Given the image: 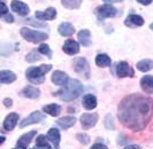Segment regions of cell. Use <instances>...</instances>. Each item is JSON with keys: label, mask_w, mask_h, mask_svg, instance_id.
I'll list each match as a JSON object with an SVG mask.
<instances>
[{"label": "cell", "mask_w": 153, "mask_h": 149, "mask_svg": "<svg viewBox=\"0 0 153 149\" xmlns=\"http://www.w3.org/2000/svg\"><path fill=\"white\" fill-rule=\"evenodd\" d=\"M153 115V99L143 94H130L119 105L117 116L123 125L131 131L144 130Z\"/></svg>", "instance_id": "obj_1"}, {"label": "cell", "mask_w": 153, "mask_h": 149, "mask_svg": "<svg viewBox=\"0 0 153 149\" xmlns=\"http://www.w3.org/2000/svg\"><path fill=\"white\" fill-rule=\"evenodd\" d=\"M83 85L77 79H69V82L63 86V89H59L54 95L59 97L63 101H73L81 95L83 92Z\"/></svg>", "instance_id": "obj_2"}, {"label": "cell", "mask_w": 153, "mask_h": 149, "mask_svg": "<svg viewBox=\"0 0 153 149\" xmlns=\"http://www.w3.org/2000/svg\"><path fill=\"white\" fill-rule=\"evenodd\" d=\"M52 69L51 64H43V66H39V67H30L27 72L25 76L28 78V80L32 84H43L45 82V74L48 72L50 70Z\"/></svg>", "instance_id": "obj_3"}, {"label": "cell", "mask_w": 153, "mask_h": 149, "mask_svg": "<svg viewBox=\"0 0 153 149\" xmlns=\"http://www.w3.org/2000/svg\"><path fill=\"white\" fill-rule=\"evenodd\" d=\"M21 37L27 40V41H30V43H33V44H38V43H42V41H45L47 40V33H44V32H40V31H36V30H31L29 28H22L21 31Z\"/></svg>", "instance_id": "obj_4"}, {"label": "cell", "mask_w": 153, "mask_h": 149, "mask_svg": "<svg viewBox=\"0 0 153 149\" xmlns=\"http://www.w3.org/2000/svg\"><path fill=\"white\" fill-rule=\"evenodd\" d=\"M73 67H74V70L76 71L77 74L83 76L84 78L90 77V67H89L88 61L84 58H77V59L74 60Z\"/></svg>", "instance_id": "obj_5"}, {"label": "cell", "mask_w": 153, "mask_h": 149, "mask_svg": "<svg viewBox=\"0 0 153 149\" xmlns=\"http://www.w3.org/2000/svg\"><path fill=\"white\" fill-rule=\"evenodd\" d=\"M98 122V114L93 112V114H83L81 116V124L83 128L89 130L92 126H94Z\"/></svg>", "instance_id": "obj_6"}, {"label": "cell", "mask_w": 153, "mask_h": 149, "mask_svg": "<svg viewBox=\"0 0 153 149\" xmlns=\"http://www.w3.org/2000/svg\"><path fill=\"white\" fill-rule=\"evenodd\" d=\"M116 74H117V77H120V78L134 77V70H132V68H131L126 61H121V62L117 63Z\"/></svg>", "instance_id": "obj_7"}, {"label": "cell", "mask_w": 153, "mask_h": 149, "mask_svg": "<svg viewBox=\"0 0 153 149\" xmlns=\"http://www.w3.org/2000/svg\"><path fill=\"white\" fill-rule=\"evenodd\" d=\"M42 119H44V115L40 111H33L30 114L28 117L22 119V122L20 123V127H25L31 124H37L39 122H42Z\"/></svg>", "instance_id": "obj_8"}, {"label": "cell", "mask_w": 153, "mask_h": 149, "mask_svg": "<svg viewBox=\"0 0 153 149\" xmlns=\"http://www.w3.org/2000/svg\"><path fill=\"white\" fill-rule=\"evenodd\" d=\"M37 134V131H30L28 133H24L23 135H21V138L17 140L16 142V147L17 148H28L29 143L32 141V139L35 138V135Z\"/></svg>", "instance_id": "obj_9"}, {"label": "cell", "mask_w": 153, "mask_h": 149, "mask_svg": "<svg viewBox=\"0 0 153 149\" xmlns=\"http://www.w3.org/2000/svg\"><path fill=\"white\" fill-rule=\"evenodd\" d=\"M10 8L13 9V12H15L16 14L21 15V16H25L30 12L28 5H25L24 2L19 1V0H13L12 4H10Z\"/></svg>", "instance_id": "obj_10"}, {"label": "cell", "mask_w": 153, "mask_h": 149, "mask_svg": "<svg viewBox=\"0 0 153 149\" xmlns=\"http://www.w3.org/2000/svg\"><path fill=\"white\" fill-rule=\"evenodd\" d=\"M97 13L100 17H104V18L113 17L116 15V8L113 7L111 4H106V5H102L97 8Z\"/></svg>", "instance_id": "obj_11"}, {"label": "cell", "mask_w": 153, "mask_h": 149, "mask_svg": "<svg viewBox=\"0 0 153 149\" xmlns=\"http://www.w3.org/2000/svg\"><path fill=\"white\" fill-rule=\"evenodd\" d=\"M52 82L58 86H65L69 82V77L67 76V74L62 72L60 70H55L52 74Z\"/></svg>", "instance_id": "obj_12"}, {"label": "cell", "mask_w": 153, "mask_h": 149, "mask_svg": "<svg viewBox=\"0 0 153 149\" xmlns=\"http://www.w3.org/2000/svg\"><path fill=\"white\" fill-rule=\"evenodd\" d=\"M62 49H63V52L67 53L68 55H75V54H77V53L79 52V45L75 40L69 39V40H67L63 44Z\"/></svg>", "instance_id": "obj_13"}, {"label": "cell", "mask_w": 153, "mask_h": 149, "mask_svg": "<svg viewBox=\"0 0 153 149\" xmlns=\"http://www.w3.org/2000/svg\"><path fill=\"white\" fill-rule=\"evenodd\" d=\"M17 122H19V115L15 114V112H12V114H9L7 117L5 118L2 126H4V128L6 131H12L16 126Z\"/></svg>", "instance_id": "obj_14"}, {"label": "cell", "mask_w": 153, "mask_h": 149, "mask_svg": "<svg viewBox=\"0 0 153 149\" xmlns=\"http://www.w3.org/2000/svg\"><path fill=\"white\" fill-rule=\"evenodd\" d=\"M124 24H126L127 27H129V28H137V27H140V25L144 24V20H143V17L139 16V15L131 14L126 18Z\"/></svg>", "instance_id": "obj_15"}, {"label": "cell", "mask_w": 153, "mask_h": 149, "mask_svg": "<svg viewBox=\"0 0 153 149\" xmlns=\"http://www.w3.org/2000/svg\"><path fill=\"white\" fill-rule=\"evenodd\" d=\"M56 16V9L53 7L47 8L45 12H36V17L39 20H46V21H52Z\"/></svg>", "instance_id": "obj_16"}, {"label": "cell", "mask_w": 153, "mask_h": 149, "mask_svg": "<svg viewBox=\"0 0 153 149\" xmlns=\"http://www.w3.org/2000/svg\"><path fill=\"white\" fill-rule=\"evenodd\" d=\"M22 97H28V99H37L40 95V91L33 86H25L20 93Z\"/></svg>", "instance_id": "obj_17"}, {"label": "cell", "mask_w": 153, "mask_h": 149, "mask_svg": "<svg viewBox=\"0 0 153 149\" xmlns=\"http://www.w3.org/2000/svg\"><path fill=\"white\" fill-rule=\"evenodd\" d=\"M140 87L147 93H153V76L146 74L140 79Z\"/></svg>", "instance_id": "obj_18"}, {"label": "cell", "mask_w": 153, "mask_h": 149, "mask_svg": "<svg viewBox=\"0 0 153 149\" xmlns=\"http://www.w3.org/2000/svg\"><path fill=\"white\" fill-rule=\"evenodd\" d=\"M77 37H78V41L83 45V46H85V47H88V46L91 45V33H90V31L88 29L81 30L78 32V36Z\"/></svg>", "instance_id": "obj_19"}, {"label": "cell", "mask_w": 153, "mask_h": 149, "mask_svg": "<svg viewBox=\"0 0 153 149\" xmlns=\"http://www.w3.org/2000/svg\"><path fill=\"white\" fill-rule=\"evenodd\" d=\"M58 31H59V33L61 36H71L75 32V28H74L73 24H70L69 22H62L59 25Z\"/></svg>", "instance_id": "obj_20"}, {"label": "cell", "mask_w": 153, "mask_h": 149, "mask_svg": "<svg viewBox=\"0 0 153 149\" xmlns=\"http://www.w3.org/2000/svg\"><path fill=\"white\" fill-rule=\"evenodd\" d=\"M16 80V74L9 70H2L0 72V82L1 84H10Z\"/></svg>", "instance_id": "obj_21"}, {"label": "cell", "mask_w": 153, "mask_h": 149, "mask_svg": "<svg viewBox=\"0 0 153 149\" xmlns=\"http://www.w3.org/2000/svg\"><path fill=\"white\" fill-rule=\"evenodd\" d=\"M47 138L53 143L55 148H59V146H60V132L58 128H51L47 133Z\"/></svg>", "instance_id": "obj_22"}, {"label": "cell", "mask_w": 153, "mask_h": 149, "mask_svg": "<svg viewBox=\"0 0 153 149\" xmlns=\"http://www.w3.org/2000/svg\"><path fill=\"white\" fill-rule=\"evenodd\" d=\"M83 107L88 110H92L97 107V97L92 94H86L84 97H83Z\"/></svg>", "instance_id": "obj_23"}, {"label": "cell", "mask_w": 153, "mask_h": 149, "mask_svg": "<svg viewBox=\"0 0 153 149\" xmlns=\"http://www.w3.org/2000/svg\"><path fill=\"white\" fill-rule=\"evenodd\" d=\"M76 123V118L75 117H71V116H67V117H63V118H60L56 120V124L60 127H62L63 130L66 128H69L73 125H75Z\"/></svg>", "instance_id": "obj_24"}, {"label": "cell", "mask_w": 153, "mask_h": 149, "mask_svg": "<svg viewBox=\"0 0 153 149\" xmlns=\"http://www.w3.org/2000/svg\"><path fill=\"white\" fill-rule=\"evenodd\" d=\"M43 110H44V112L51 115V116H53V117H58L60 115V112H61V107L59 104H55V103L47 104V105H45L43 108Z\"/></svg>", "instance_id": "obj_25"}, {"label": "cell", "mask_w": 153, "mask_h": 149, "mask_svg": "<svg viewBox=\"0 0 153 149\" xmlns=\"http://www.w3.org/2000/svg\"><path fill=\"white\" fill-rule=\"evenodd\" d=\"M96 64L100 68H106L112 64V61L107 54H99L96 58Z\"/></svg>", "instance_id": "obj_26"}, {"label": "cell", "mask_w": 153, "mask_h": 149, "mask_svg": "<svg viewBox=\"0 0 153 149\" xmlns=\"http://www.w3.org/2000/svg\"><path fill=\"white\" fill-rule=\"evenodd\" d=\"M136 67H137V69L139 71L147 72V71H150V70L153 69V61L150 59L142 60V61H139L137 64H136Z\"/></svg>", "instance_id": "obj_27"}, {"label": "cell", "mask_w": 153, "mask_h": 149, "mask_svg": "<svg viewBox=\"0 0 153 149\" xmlns=\"http://www.w3.org/2000/svg\"><path fill=\"white\" fill-rule=\"evenodd\" d=\"M82 1L83 0H61V4L67 9H77L81 7Z\"/></svg>", "instance_id": "obj_28"}, {"label": "cell", "mask_w": 153, "mask_h": 149, "mask_svg": "<svg viewBox=\"0 0 153 149\" xmlns=\"http://www.w3.org/2000/svg\"><path fill=\"white\" fill-rule=\"evenodd\" d=\"M36 148H46V149L52 148V147L50 146V143L47 142L46 136L44 134L38 135V138H37V140H36Z\"/></svg>", "instance_id": "obj_29"}, {"label": "cell", "mask_w": 153, "mask_h": 149, "mask_svg": "<svg viewBox=\"0 0 153 149\" xmlns=\"http://www.w3.org/2000/svg\"><path fill=\"white\" fill-rule=\"evenodd\" d=\"M38 52H37V49H32V51L25 56V61H28V62H30V63H33V62H37L39 60H42V56L38 54Z\"/></svg>", "instance_id": "obj_30"}, {"label": "cell", "mask_w": 153, "mask_h": 149, "mask_svg": "<svg viewBox=\"0 0 153 149\" xmlns=\"http://www.w3.org/2000/svg\"><path fill=\"white\" fill-rule=\"evenodd\" d=\"M39 53H42V54H44V55H47V58H52V51H51V48H50V46L46 44H42L39 46L38 48Z\"/></svg>", "instance_id": "obj_31"}, {"label": "cell", "mask_w": 153, "mask_h": 149, "mask_svg": "<svg viewBox=\"0 0 153 149\" xmlns=\"http://www.w3.org/2000/svg\"><path fill=\"white\" fill-rule=\"evenodd\" d=\"M76 139L81 142L82 145H84V146L89 145V143H90V140H91V139H90V136H89L88 134H85V133H77L76 134Z\"/></svg>", "instance_id": "obj_32"}, {"label": "cell", "mask_w": 153, "mask_h": 149, "mask_svg": "<svg viewBox=\"0 0 153 149\" xmlns=\"http://www.w3.org/2000/svg\"><path fill=\"white\" fill-rule=\"evenodd\" d=\"M105 126L108 130H114L115 125H114V122H113V118L111 115H107L106 116V119H105Z\"/></svg>", "instance_id": "obj_33"}, {"label": "cell", "mask_w": 153, "mask_h": 149, "mask_svg": "<svg viewBox=\"0 0 153 149\" xmlns=\"http://www.w3.org/2000/svg\"><path fill=\"white\" fill-rule=\"evenodd\" d=\"M1 17H2V21H4V22H7V23L14 22V17H13V15H10V14L1 15Z\"/></svg>", "instance_id": "obj_34"}, {"label": "cell", "mask_w": 153, "mask_h": 149, "mask_svg": "<svg viewBox=\"0 0 153 149\" xmlns=\"http://www.w3.org/2000/svg\"><path fill=\"white\" fill-rule=\"evenodd\" d=\"M126 141H127L126 135H123V134L119 135V139H117V143H119V145H124V143H126Z\"/></svg>", "instance_id": "obj_35"}, {"label": "cell", "mask_w": 153, "mask_h": 149, "mask_svg": "<svg viewBox=\"0 0 153 149\" xmlns=\"http://www.w3.org/2000/svg\"><path fill=\"white\" fill-rule=\"evenodd\" d=\"M92 149H107V147L104 143H96L91 147Z\"/></svg>", "instance_id": "obj_36"}, {"label": "cell", "mask_w": 153, "mask_h": 149, "mask_svg": "<svg viewBox=\"0 0 153 149\" xmlns=\"http://www.w3.org/2000/svg\"><path fill=\"white\" fill-rule=\"evenodd\" d=\"M4 104L9 108V107H12L13 105V101H12V99H9V97H6V99H4Z\"/></svg>", "instance_id": "obj_37"}, {"label": "cell", "mask_w": 153, "mask_h": 149, "mask_svg": "<svg viewBox=\"0 0 153 149\" xmlns=\"http://www.w3.org/2000/svg\"><path fill=\"white\" fill-rule=\"evenodd\" d=\"M7 12H8L7 6H6V5H5V2L2 1V2H1V15H6L7 14Z\"/></svg>", "instance_id": "obj_38"}, {"label": "cell", "mask_w": 153, "mask_h": 149, "mask_svg": "<svg viewBox=\"0 0 153 149\" xmlns=\"http://www.w3.org/2000/svg\"><path fill=\"white\" fill-rule=\"evenodd\" d=\"M139 4H142V5H144V6H146V5H150L151 2H152L153 0H137Z\"/></svg>", "instance_id": "obj_39"}, {"label": "cell", "mask_w": 153, "mask_h": 149, "mask_svg": "<svg viewBox=\"0 0 153 149\" xmlns=\"http://www.w3.org/2000/svg\"><path fill=\"white\" fill-rule=\"evenodd\" d=\"M126 149H140L139 146H136V145H128V146H126L124 147Z\"/></svg>", "instance_id": "obj_40"}, {"label": "cell", "mask_w": 153, "mask_h": 149, "mask_svg": "<svg viewBox=\"0 0 153 149\" xmlns=\"http://www.w3.org/2000/svg\"><path fill=\"white\" fill-rule=\"evenodd\" d=\"M105 2H108V4H114V2H120L122 0H104Z\"/></svg>", "instance_id": "obj_41"}, {"label": "cell", "mask_w": 153, "mask_h": 149, "mask_svg": "<svg viewBox=\"0 0 153 149\" xmlns=\"http://www.w3.org/2000/svg\"><path fill=\"white\" fill-rule=\"evenodd\" d=\"M4 141H5V136H1V143H4Z\"/></svg>", "instance_id": "obj_42"}, {"label": "cell", "mask_w": 153, "mask_h": 149, "mask_svg": "<svg viewBox=\"0 0 153 149\" xmlns=\"http://www.w3.org/2000/svg\"><path fill=\"white\" fill-rule=\"evenodd\" d=\"M69 112H75V109H69Z\"/></svg>", "instance_id": "obj_43"}, {"label": "cell", "mask_w": 153, "mask_h": 149, "mask_svg": "<svg viewBox=\"0 0 153 149\" xmlns=\"http://www.w3.org/2000/svg\"><path fill=\"white\" fill-rule=\"evenodd\" d=\"M150 28H151V29L153 30V23H151V25H150Z\"/></svg>", "instance_id": "obj_44"}]
</instances>
